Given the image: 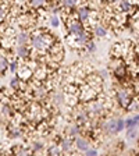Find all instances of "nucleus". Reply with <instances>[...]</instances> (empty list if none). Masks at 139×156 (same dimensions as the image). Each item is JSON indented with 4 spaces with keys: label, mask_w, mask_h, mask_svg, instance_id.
Instances as JSON below:
<instances>
[{
    "label": "nucleus",
    "mask_w": 139,
    "mask_h": 156,
    "mask_svg": "<svg viewBox=\"0 0 139 156\" xmlns=\"http://www.w3.org/2000/svg\"><path fill=\"white\" fill-rule=\"evenodd\" d=\"M132 101H134V94H132L131 89H128V88H120V89H117L116 102L120 107L128 110L130 106H131V103H132Z\"/></svg>",
    "instance_id": "nucleus-1"
},
{
    "label": "nucleus",
    "mask_w": 139,
    "mask_h": 156,
    "mask_svg": "<svg viewBox=\"0 0 139 156\" xmlns=\"http://www.w3.org/2000/svg\"><path fill=\"white\" fill-rule=\"evenodd\" d=\"M57 141H58L57 145L61 148L63 152H65V153L74 152V149H75V140L74 138H70V136H61V138H60V136H58Z\"/></svg>",
    "instance_id": "nucleus-2"
},
{
    "label": "nucleus",
    "mask_w": 139,
    "mask_h": 156,
    "mask_svg": "<svg viewBox=\"0 0 139 156\" xmlns=\"http://www.w3.org/2000/svg\"><path fill=\"white\" fill-rule=\"evenodd\" d=\"M114 75H116L117 80H120V81H124L128 75V70H127L125 64L123 63L121 58H117V63L114 66Z\"/></svg>",
    "instance_id": "nucleus-3"
},
{
    "label": "nucleus",
    "mask_w": 139,
    "mask_h": 156,
    "mask_svg": "<svg viewBox=\"0 0 139 156\" xmlns=\"http://www.w3.org/2000/svg\"><path fill=\"white\" fill-rule=\"evenodd\" d=\"M9 155L10 156H33L32 148H28V146H24V145L13 146V148L9 151Z\"/></svg>",
    "instance_id": "nucleus-4"
},
{
    "label": "nucleus",
    "mask_w": 139,
    "mask_h": 156,
    "mask_svg": "<svg viewBox=\"0 0 139 156\" xmlns=\"http://www.w3.org/2000/svg\"><path fill=\"white\" fill-rule=\"evenodd\" d=\"M75 148H77L78 151H81V152L86 153L88 151L91 149V148H89V141H88L86 138H84V136H77V138H75Z\"/></svg>",
    "instance_id": "nucleus-5"
},
{
    "label": "nucleus",
    "mask_w": 139,
    "mask_h": 156,
    "mask_svg": "<svg viewBox=\"0 0 139 156\" xmlns=\"http://www.w3.org/2000/svg\"><path fill=\"white\" fill-rule=\"evenodd\" d=\"M93 35L100 36V38H102V36H106L107 35V28L102 23L96 24V25L93 27Z\"/></svg>",
    "instance_id": "nucleus-6"
},
{
    "label": "nucleus",
    "mask_w": 139,
    "mask_h": 156,
    "mask_svg": "<svg viewBox=\"0 0 139 156\" xmlns=\"http://www.w3.org/2000/svg\"><path fill=\"white\" fill-rule=\"evenodd\" d=\"M14 113H16V110H13L9 103H2V114H3V117H14Z\"/></svg>",
    "instance_id": "nucleus-7"
},
{
    "label": "nucleus",
    "mask_w": 139,
    "mask_h": 156,
    "mask_svg": "<svg viewBox=\"0 0 139 156\" xmlns=\"http://www.w3.org/2000/svg\"><path fill=\"white\" fill-rule=\"evenodd\" d=\"M0 64H2V75H4L7 68H10V63H9V58L4 53H2V57H0Z\"/></svg>",
    "instance_id": "nucleus-8"
},
{
    "label": "nucleus",
    "mask_w": 139,
    "mask_h": 156,
    "mask_svg": "<svg viewBox=\"0 0 139 156\" xmlns=\"http://www.w3.org/2000/svg\"><path fill=\"white\" fill-rule=\"evenodd\" d=\"M136 121L134 117H130L128 120H125V127H127V130H130V128H136Z\"/></svg>",
    "instance_id": "nucleus-9"
},
{
    "label": "nucleus",
    "mask_w": 139,
    "mask_h": 156,
    "mask_svg": "<svg viewBox=\"0 0 139 156\" xmlns=\"http://www.w3.org/2000/svg\"><path fill=\"white\" fill-rule=\"evenodd\" d=\"M125 128V121L123 119H117V133H120Z\"/></svg>",
    "instance_id": "nucleus-10"
},
{
    "label": "nucleus",
    "mask_w": 139,
    "mask_h": 156,
    "mask_svg": "<svg viewBox=\"0 0 139 156\" xmlns=\"http://www.w3.org/2000/svg\"><path fill=\"white\" fill-rule=\"evenodd\" d=\"M47 20H49V23L52 24V27H57L58 25V18L54 16V14H53V16H50Z\"/></svg>",
    "instance_id": "nucleus-11"
},
{
    "label": "nucleus",
    "mask_w": 139,
    "mask_h": 156,
    "mask_svg": "<svg viewBox=\"0 0 139 156\" xmlns=\"http://www.w3.org/2000/svg\"><path fill=\"white\" fill-rule=\"evenodd\" d=\"M127 135H128L130 140H134V138L136 136V128H130V130L127 131Z\"/></svg>",
    "instance_id": "nucleus-12"
},
{
    "label": "nucleus",
    "mask_w": 139,
    "mask_h": 156,
    "mask_svg": "<svg viewBox=\"0 0 139 156\" xmlns=\"http://www.w3.org/2000/svg\"><path fill=\"white\" fill-rule=\"evenodd\" d=\"M85 50H89V52L95 50V42H93V39H92V41H89V42L86 43V46H85Z\"/></svg>",
    "instance_id": "nucleus-13"
},
{
    "label": "nucleus",
    "mask_w": 139,
    "mask_h": 156,
    "mask_svg": "<svg viewBox=\"0 0 139 156\" xmlns=\"http://www.w3.org/2000/svg\"><path fill=\"white\" fill-rule=\"evenodd\" d=\"M43 149V145H42V142H33V148H32V151H40Z\"/></svg>",
    "instance_id": "nucleus-14"
},
{
    "label": "nucleus",
    "mask_w": 139,
    "mask_h": 156,
    "mask_svg": "<svg viewBox=\"0 0 139 156\" xmlns=\"http://www.w3.org/2000/svg\"><path fill=\"white\" fill-rule=\"evenodd\" d=\"M85 156H97L96 149H93V148H91V149H89L86 153H85Z\"/></svg>",
    "instance_id": "nucleus-15"
},
{
    "label": "nucleus",
    "mask_w": 139,
    "mask_h": 156,
    "mask_svg": "<svg viewBox=\"0 0 139 156\" xmlns=\"http://www.w3.org/2000/svg\"><path fill=\"white\" fill-rule=\"evenodd\" d=\"M134 119H135L136 124H139V113H136V114H135V116H134Z\"/></svg>",
    "instance_id": "nucleus-16"
},
{
    "label": "nucleus",
    "mask_w": 139,
    "mask_h": 156,
    "mask_svg": "<svg viewBox=\"0 0 139 156\" xmlns=\"http://www.w3.org/2000/svg\"><path fill=\"white\" fill-rule=\"evenodd\" d=\"M33 156H35V155H33Z\"/></svg>",
    "instance_id": "nucleus-17"
},
{
    "label": "nucleus",
    "mask_w": 139,
    "mask_h": 156,
    "mask_svg": "<svg viewBox=\"0 0 139 156\" xmlns=\"http://www.w3.org/2000/svg\"><path fill=\"white\" fill-rule=\"evenodd\" d=\"M138 156H139V155H138Z\"/></svg>",
    "instance_id": "nucleus-18"
}]
</instances>
